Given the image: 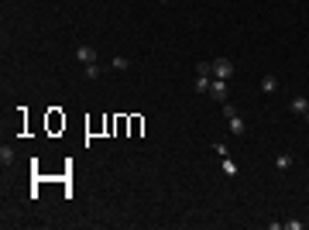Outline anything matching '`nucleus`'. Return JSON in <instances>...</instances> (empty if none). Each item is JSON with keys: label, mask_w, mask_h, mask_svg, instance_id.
I'll list each match as a JSON object with an SVG mask.
<instances>
[{"label": "nucleus", "mask_w": 309, "mask_h": 230, "mask_svg": "<svg viewBox=\"0 0 309 230\" xmlns=\"http://www.w3.org/2000/svg\"><path fill=\"white\" fill-rule=\"evenodd\" d=\"M196 76H213V66H210V62H199V66H196Z\"/></svg>", "instance_id": "nucleus-13"}, {"label": "nucleus", "mask_w": 309, "mask_h": 230, "mask_svg": "<svg viewBox=\"0 0 309 230\" xmlns=\"http://www.w3.org/2000/svg\"><path fill=\"white\" fill-rule=\"evenodd\" d=\"M0 161H3V165H10V161H14V148H10V145H3V148H0Z\"/></svg>", "instance_id": "nucleus-12"}, {"label": "nucleus", "mask_w": 309, "mask_h": 230, "mask_svg": "<svg viewBox=\"0 0 309 230\" xmlns=\"http://www.w3.org/2000/svg\"><path fill=\"white\" fill-rule=\"evenodd\" d=\"M306 120H309V110H306Z\"/></svg>", "instance_id": "nucleus-16"}, {"label": "nucleus", "mask_w": 309, "mask_h": 230, "mask_svg": "<svg viewBox=\"0 0 309 230\" xmlns=\"http://www.w3.org/2000/svg\"><path fill=\"white\" fill-rule=\"evenodd\" d=\"M210 86H213V76H196V93H206L210 96Z\"/></svg>", "instance_id": "nucleus-9"}, {"label": "nucleus", "mask_w": 309, "mask_h": 230, "mask_svg": "<svg viewBox=\"0 0 309 230\" xmlns=\"http://www.w3.org/2000/svg\"><path fill=\"white\" fill-rule=\"evenodd\" d=\"M158 3H168V0H158Z\"/></svg>", "instance_id": "nucleus-15"}, {"label": "nucleus", "mask_w": 309, "mask_h": 230, "mask_svg": "<svg viewBox=\"0 0 309 230\" xmlns=\"http://www.w3.org/2000/svg\"><path fill=\"white\" fill-rule=\"evenodd\" d=\"M110 69H114V73H127V69H131V59H127V55H114V59H110Z\"/></svg>", "instance_id": "nucleus-6"}, {"label": "nucleus", "mask_w": 309, "mask_h": 230, "mask_svg": "<svg viewBox=\"0 0 309 230\" xmlns=\"http://www.w3.org/2000/svg\"><path fill=\"white\" fill-rule=\"evenodd\" d=\"M220 168H224V175H227V179H237V172H240V168L233 165V158H231V154L224 158V165H220Z\"/></svg>", "instance_id": "nucleus-10"}, {"label": "nucleus", "mask_w": 309, "mask_h": 230, "mask_svg": "<svg viewBox=\"0 0 309 230\" xmlns=\"http://www.w3.org/2000/svg\"><path fill=\"white\" fill-rule=\"evenodd\" d=\"M82 73H86V79H89V82H96V79L103 76V69H100V62H93V66H82Z\"/></svg>", "instance_id": "nucleus-8"}, {"label": "nucleus", "mask_w": 309, "mask_h": 230, "mask_svg": "<svg viewBox=\"0 0 309 230\" xmlns=\"http://www.w3.org/2000/svg\"><path fill=\"white\" fill-rule=\"evenodd\" d=\"M210 66H213V79H231L233 76V62L231 59H213Z\"/></svg>", "instance_id": "nucleus-2"}, {"label": "nucleus", "mask_w": 309, "mask_h": 230, "mask_svg": "<svg viewBox=\"0 0 309 230\" xmlns=\"http://www.w3.org/2000/svg\"><path fill=\"white\" fill-rule=\"evenodd\" d=\"M275 168H278V172H289V168H292V154L282 152L278 158H275Z\"/></svg>", "instance_id": "nucleus-7"}, {"label": "nucleus", "mask_w": 309, "mask_h": 230, "mask_svg": "<svg viewBox=\"0 0 309 230\" xmlns=\"http://www.w3.org/2000/svg\"><path fill=\"white\" fill-rule=\"evenodd\" d=\"M220 110H224V117H227V124H231V134H237V138H240V134L247 131V124H244V117H240V114L233 110L231 103H220Z\"/></svg>", "instance_id": "nucleus-1"}, {"label": "nucleus", "mask_w": 309, "mask_h": 230, "mask_svg": "<svg viewBox=\"0 0 309 230\" xmlns=\"http://www.w3.org/2000/svg\"><path fill=\"white\" fill-rule=\"evenodd\" d=\"M261 89H265V93H275V89H278V79L271 76V73H268V76H261Z\"/></svg>", "instance_id": "nucleus-11"}, {"label": "nucleus", "mask_w": 309, "mask_h": 230, "mask_svg": "<svg viewBox=\"0 0 309 230\" xmlns=\"http://www.w3.org/2000/svg\"><path fill=\"white\" fill-rule=\"evenodd\" d=\"M210 96H213L217 103H227V79H213V86H210Z\"/></svg>", "instance_id": "nucleus-4"}, {"label": "nucleus", "mask_w": 309, "mask_h": 230, "mask_svg": "<svg viewBox=\"0 0 309 230\" xmlns=\"http://www.w3.org/2000/svg\"><path fill=\"white\" fill-rule=\"evenodd\" d=\"M76 59L82 62V66H93V62H100L96 48H89V45H79V48H76Z\"/></svg>", "instance_id": "nucleus-3"}, {"label": "nucleus", "mask_w": 309, "mask_h": 230, "mask_svg": "<svg viewBox=\"0 0 309 230\" xmlns=\"http://www.w3.org/2000/svg\"><path fill=\"white\" fill-rule=\"evenodd\" d=\"M306 100H309V96H306Z\"/></svg>", "instance_id": "nucleus-17"}, {"label": "nucleus", "mask_w": 309, "mask_h": 230, "mask_svg": "<svg viewBox=\"0 0 309 230\" xmlns=\"http://www.w3.org/2000/svg\"><path fill=\"white\" fill-rule=\"evenodd\" d=\"M285 230H303V220H285Z\"/></svg>", "instance_id": "nucleus-14"}, {"label": "nucleus", "mask_w": 309, "mask_h": 230, "mask_svg": "<svg viewBox=\"0 0 309 230\" xmlns=\"http://www.w3.org/2000/svg\"><path fill=\"white\" fill-rule=\"evenodd\" d=\"M289 110H292L296 117H306V110H309V100H306V96H292V100H289Z\"/></svg>", "instance_id": "nucleus-5"}]
</instances>
